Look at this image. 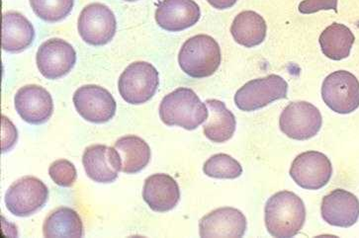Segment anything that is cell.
I'll return each instance as SVG.
<instances>
[{"label": "cell", "instance_id": "cell-17", "mask_svg": "<svg viewBox=\"0 0 359 238\" xmlns=\"http://www.w3.org/2000/svg\"><path fill=\"white\" fill-rule=\"evenodd\" d=\"M201 17L194 0H163L156 10L158 25L168 32H180L194 26Z\"/></svg>", "mask_w": 359, "mask_h": 238}, {"label": "cell", "instance_id": "cell-1", "mask_svg": "<svg viewBox=\"0 0 359 238\" xmlns=\"http://www.w3.org/2000/svg\"><path fill=\"white\" fill-rule=\"evenodd\" d=\"M264 222L267 232L273 237H295L305 225L304 202L293 192H277L267 200Z\"/></svg>", "mask_w": 359, "mask_h": 238}, {"label": "cell", "instance_id": "cell-24", "mask_svg": "<svg viewBox=\"0 0 359 238\" xmlns=\"http://www.w3.org/2000/svg\"><path fill=\"white\" fill-rule=\"evenodd\" d=\"M43 235L47 238L83 237V220L76 211L62 206L46 218L43 225Z\"/></svg>", "mask_w": 359, "mask_h": 238}, {"label": "cell", "instance_id": "cell-28", "mask_svg": "<svg viewBox=\"0 0 359 238\" xmlns=\"http://www.w3.org/2000/svg\"><path fill=\"white\" fill-rule=\"evenodd\" d=\"M339 0H303L299 4V12L302 14H313L320 10L337 12Z\"/></svg>", "mask_w": 359, "mask_h": 238}, {"label": "cell", "instance_id": "cell-14", "mask_svg": "<svg viewBox=\"0 0 359 238\" xmlns=\"http://www.w3.org/2000/svg\"><path fill=\"white\" fill-rule=\"evenodd\" d=\"M247 218L238 209H217L199 222V234L207 237H243L247 230Z\"/></svg>", "mask_w": 359, "mask_h": 238}, {"label": "cell", "instance_id": "cell-21", "mask_svg": "<svg viewBox=\"0 0 359 238\" xmlns=\"http://www.w3.org/2000/svg\"><path fill=\"white\" fill-rule=\"evenodd\" d=\"M267 25L266 20L257 12H241L233 19L231 34L238 45L245 48H255L266 40Z\"/></svg>", "mask_w": 359, "mask_h": 238}, {"label": "cell", "instance_id": "cell-7", "mask_svg": "<svg viewBox=\"0 0 359 238\" xmlns=\"http://www.w3.org/2000/svg\"><path fill=\"white\" fill-rule=\"evenodd\" d=\"M49 190L38 178L25 176L9 187L4 197L7 210L16 216H32L46 205Z\"/></svg>", "mask_w": 359, "mask_h": 238}, {"label": "cell", "instance_id": "cell-25", "mask_svg": "<svg viewBox=\"0 0 359 238\" xmlns=\"http://www.w3.org/2000/svg\"><path fill=\"white\" fill-rule=\"evenodd\" d=\"M203 172L216 179H237L243 174V167L232 156L218 153L204 163Z\"/></svg>", "mask_w": 359, "mask_h": 238}, {"label": "cell", "instance_id": "cell-8", "mask_svg": "<svg viewBox=\"0 0 359 238\" xmlns=\"http://www.w3.org/2000/svg\"><path fill=\"white\" fill-rule=\"evenodd\" d=\"M323 117L316 106L297 101L286 106L279 118L282 133L295 141H307L317 136L322 129Z\"/></svg>", "mask_w": 359, "mask_h": 238}, {"label": "cell", "instance_id": "cell-9", "mask_svg": "<svg viewBox=\"0 0 359 238\" xmlns=\"http://www.w3.org/2000/svg\"><path fill=\"white\" fill-rule=\"evenodd\" d=\"M116 29V17L102 4H89L79 17V36L86 44L94 47L108 44L114 38Z\"/></svg>", "mask_w": 359, "mask_h": 238}, {"label": "cell", "instance_id": "cell-10", "mask_svg": "<svg viewBox=\"0 0 359 238\" xmlns=\"http://www.w3.org/2000/svg\"><path fill=\"white\" fill-rule=\"evenodd\" d=\"M74 107L86 121L93 124H104L110 121L116 113V101L107 89L88 84L74 92Z\"/></svg>", "mask_w": 359, "mask_h": 238}, {"label": "cell", "instance_id": "cell-22", "mask_svg": "<svg viewBox=\"0 0 359 238\" xmlns=\"http://www.w3.org/2000/svg\"><path fill=\"white\" fill-rule=\"evenodd\" d=\"M114 148L121 158L122 172L136 174L148 167L151 160V148L140 136H122L115 143Z\"/></svg>", "mask_w": 359, "mask_h": 238}, {"label": "cell", "instance_id": "cell-15", "mask_svg": "<svg viewBox=\"0 0 359 238\" xmlns=\"http://www.w3.org/2000/svg\"><path fill=\"white\" fill-rule=\"evenodd\" d=\"M83 163L86 175L94 182L112 183L121 172L122 162L115 148L93 144L84 150Z\"/></svg>", "mask_w": 359, "mask_h": 238}, {"label": "cell", "instance_id": "cell-26", "mask_svg": "<svg viewBox=\"0 0 359 238\" xmlns=\"http://www.w3.org/2000/svg\"><path fill=\"white\" fill-rule=\"evenodd\" d=\"M34 13L42 20L57 23L69 15L74 0H29Z\"/></svg>", "mask_w": 359, "mask_h": 238}, {"label": "cell", "instance_id": "cell-2", "mask_svg": "<svg viewBox=\"0 0 359 238\" xmlns=\"http://www.w3.org/2000/svg\"><path fill=\"white\" fill-rule=\"evenodd\" d=\"M206 103L192 89L180 88L165 95L160 104V117L166 126L194 131L208 119Z\"/></svg>", "mask_w": 359, "mask_h": 238}, {"label": "cell", "instance_id": "cell-30", "mask_svg": "<svg viewBox=\"0 0 359 238\" xmlns=\"http://www.w3.org/2000/svg\"><path fill=\"white\" fill-rule=\"evenodd\" d=\"M214 8L218 10H224V9L231 8L237 4L238 0H207Z\"/></svg>", "mask_w": 359, "mask_h": 238}, {"label": "cell", "instance_id": "cell-19", "mask_svg": "<svg viewBox=\"0 0 359 238\" xmlns=\"http://www.w3.org/2000/svg\"><path fill=\"white\" fill-rule=\"evenodd\" d=\"M35 29L23 14L8 11L2 15L1 48L8 52H20L32 45Z\"/></svg>", "mask_w": 359, "mask_h": 238}, {"label": "cell", "instance_id": "cell-31", "mask_svg": "<svg viewBox=\"0 0 359 238\" xmlns=\"http://www.w3.org/2000/svg\"><path fill=\"white\" fill-rule=\"evenodd\" d=\"M125 1L134 2V1H138V0H125Z\"/></svg>", "mask_w": 359, "mask_h": 238}, {"label": "cell", "instance_id": "cell-29", "mask_svg": "<svg viewBox=\"0 0 359 238\" xmlns=\"http://www.w3.org/2000/svg\"><path fill=\"white\" fill-rule=\"evenodd\" d=\"M1 125V151L4 153L13 148L14 144H16L17 138H18V134H17L16 127L9 121L8 118L2 116Z\"/></svg>", "mask_w": 359, "mask_h": 238}, {"label": "cell", "instance_id": "cell-12", "mask_svg": "<svg viewBox=\"0 0 359 238\" xmlns=\"http://www.w3.org/2000/svg\"><path fill=\"white\" fill-rule=\"evenodd\" d=\"M36 62L44 78L55 80L64 78L74 69L76 52L67 41L53 38L40 46Z\"/></svg>", "mask_w": 359, "mask_h": 238}, {"label": "cell", "instance_id": "cell-16", "mask_svg": "<svg viewBox=\"0 0 359 238\" xmlns=\"http://www.w3.org/2000/svg\"><path fill=\"white\" fill-rule=\"evenodd\" d=\"M320 214L323 220L332 227H353L359 218V200L346 190H334L323 199Z\"/></svg>", "mask_w": 359, "mask_h": 238}, {"label": "cell", "instance_id": "cell-20", "mask_svg": "<svg viewBox=\"0 0 359 238\" xmlns=\"http://www.w3.org/2000/svg\"><path fill=\"white\" fill-rule=\"evenodd\" d=\"M209 116L203 125L205 136L212 143L223 144L233 138L237 127L235 115L220 100H206Z\"/></svg>", "mask_w": 359, "mask_h": 238}, {"label": "cell", "instance_id": "cell-23", "mask_svg": "<svg viewBox=\"0 0 359 238\" xmlns=\"http://www.w3.org/2000/svg\"><path fill=\"white\" fill-rule=\"evenodd\" d=\"M355 41L351 29L344 24L332 23L320 34L319 43L323 54L332 61H343L351 55Z\"/></svg>", "mask_w": 359, "mask_h": 238}, {"label": "cell", "instance_id": "cell-27", "mask_svg": "<svg viewBox=\"0 0 359 238\" xmlns=\"http://www.w3.org/2000/svg\"><path fill=\"white\" fill-rule=\"evenodd\" d=\"M49 175L55 184L67 188V187H72L76 183L78 172L71 161L59 160L50 164Z\"/></svg>", "mask_w": 359, "mask_h": 238}, {"label": "cell", "instance_id": "cell-5", "mask_svg": "<svg viewBox=\"0 0 359 238\" xmlns=\"http://www.w3.org/2000/svg\"><path fill=\"white\" fill-rule=\"evenodd\" d=\"M288 83L277 74L254 79L236 93L235 104L241 111L254 112L266 107L276 100L287 97Z\"/></svg>", "mask_w": 359, "mask_h": 238}, {"label": "cell", "instance_id": "cell-18", "mask_svg": "<svg viewBox=\"0 0 359 238\" xmlns=\"http://www.w3.org/2000/svg\"><path fill=\"white\" fill-rule=\"evenodd\" d=\"M143 198L151 210L165 213L173 210L180 203V186L170 175L156 173L144 181Z\"/></svg>", "mask_w": 359, "mask_h": 238}, {"label": "cell", "instance_id": "cell-4", "mask_svg": "<svg viewBox=\"0 0 359 238\" xmlns=\"http://www.w3.org/2000/svg\"><path fill=\"white\" fill-rule=\"evenodd\" d=\"M158 84V71L153 64L147 62H135L122 72L118 81V89L127 103L141 105L154 97Z\"/></svg>", "mask_w": 359, "mask_h": 238}, {"label": "cell", "instance_id": "cell-11", "mask_svg": "<svg viewBox=\"0 0 359 238\" xmlns=\"http://www.w3.org/2000/svg\"><path fill=\"white\" fill-rule=\"evenodd\" d=\"M290 176L301 188L320 190L331 180L332 165L324 153L309 150L299 155L293 160Z\"/></svg>", "mask_w": 359, "mask_h": 238}, {"label": "cell", "instance_id": "cell-13", "mask_svg": "<svg viewBox=\"0 0 359 238\" xmlns=\"http://www.w3.org/2000/svg\"><path fill=\"white\" fill-rule=\"evenodd\" d=\"M14 105L21 119L31 125L44 124L54 112V102L49 91L35 84L19 89L14 97Z\"/></svg>", "mask_w": 359, "mask_h": 238}, {"label": "cell", "instance_id": "cell-6", "mask_svg": "<svg viewBox=\"0 0 359 238\" xmlns=\"http://www.w3.org/2000/svg\"><path fill=\"white\" fill-rule=\"evenodd\" d=\"M325 104L337 114H351L359 108V81L351 72L337 71L329 74L322 85Z\"/></svg>", "mask_w": 359, "mask_h": 238}, {"label": "cell", "instance_id": "cell-3", "mask_svg": "<svg viewBox=\"0 0 359 238\" xmlns=\"http://www.w3.org/2000/svg\"><path fill=\"white\" fill-rule=\"evenodd\" d=\"M221 62L220 46L211 36L204 34L188 39L178 54L180 69L192 78L213 76L220 67Z\"/></svg>", "mask_w": 359, "mask_h": 238}]
</instances>
